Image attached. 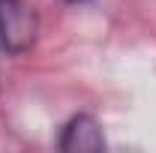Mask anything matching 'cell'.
<instances>
[{"label":"cell","instance_id":"3","mask_svg":"<svg viewBox=\"0 0 156 153\" xmlns=\"http://www.w3.org/2000/svg\"><path fill=\"white\" fill-rule=\"evenodd\" d=\"M63 3H87V0H63Z\"/></svg>","mask_w":156,"mask_h":153},{"label":"cell","instance_id":"2","mask_svg":"<svg viewBox=\"0 0 156 153\" xmlns=\"http://www.w3.org/2000/svg\"><path fill=\"white\" fill-rule=\"evenodd\" d=\"M57 147L60 150H105L102 126L96 123V117H90V114L69 117L63 123V129H60Z\"/></svg>","mask_w":156,"mask_h":153},{"label":"cell","instance_id":"1","mask_svg":"<svg viewBox=\"0 0 156 153\" xmlns=\"http://www.w3.org/2000/svg\"><path fill=\"white\" fill-rule=\"evenodd\" d=\"M39 36V15L30 0H0V48L24 54Z\"/></svg>","mask_w":156,"mask_h":153}]
</instances>
